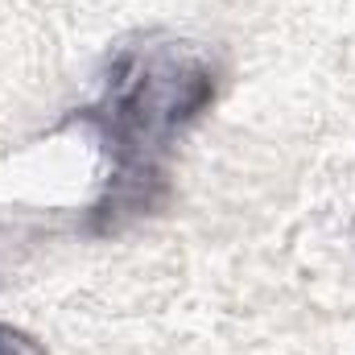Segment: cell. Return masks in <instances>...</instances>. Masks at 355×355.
Wrapping results in <instances>:
<instances>
[{
  "instance_id": "cell-2",
  "label": "cell",
  "mask_w": 355,
  "mask_h": 355,
  "mask_svg": "<svg viewBox=\"0 0 355 355\" xmlns=\"http://www.w3.org/2000/svg\"><path fill=\"white\" fill-rule=\"evenodd\" d=\"M0 355H46V347H42L33 335H25V331L0 322Z\"/></svg>"
},
{
  "instance_id": "cell-1",
  "label": "cell",
  "mask_w": 355,
  "mask_h": 355,
  "mask_svg": "<svg viewBox=\"0 0 355 355\" xmlns=\"http://www.w3.org/2000/svg\"><path fill=\"white\" fill-rule=\"evenodd\" d=\"M219 62L198 42L166 33L120 46L103 71V87L79 124L107 153V190L91 207V232H116L137 215H153L170 190L166 162L178 137L215 103Z\"/></svg>"
}]
</instances>
